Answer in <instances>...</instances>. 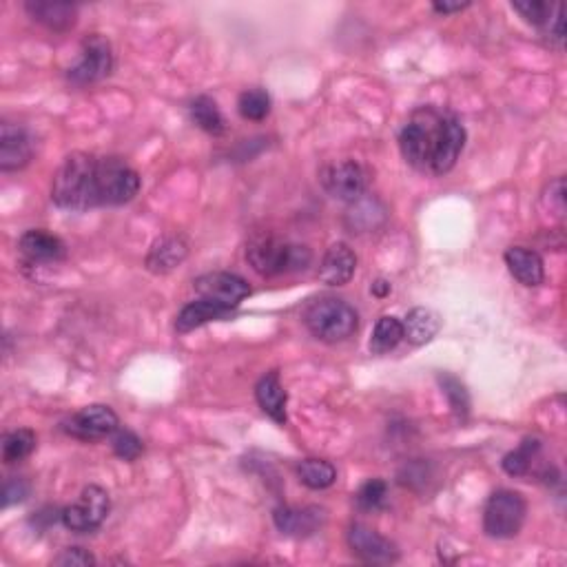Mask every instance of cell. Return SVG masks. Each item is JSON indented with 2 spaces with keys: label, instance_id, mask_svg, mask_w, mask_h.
<instances>
[{
  "label": "cell",
  "instance_id": "cell-1",
  "mask_svg": "<svg viewBox=\"0 0 567 567\" xmlns=\"http://www.w3.org/2000/svg\"><path fill=\"white\" fill-rule=\"evenodd\" d=\"M140 187V173L127 160L76 151L54 173L51 200L65 211H91L129 204Z\"/></svg>",
  "mask_w": 567,
  "mask_h": 567
},
{
  "label": "cell",
  "instance_id": "cell-2",
  "mask_svg": "<svg viewBox=\"0 0 567 567\" xmlns=\"http://www.w3.org/2000/svg\"><path fill=\"white\" fill-rule=\"evenodd\" d=\"M466 147V127L455 111L437 105L415 109L399 133L401 156L412 169L441 178L455 169Z\"/></svg>",
  "mask_w": 567,
  "mask_h": 567
},
{
  "label": "cell",
  "instance_id": "cell-3",
  "mask_svg": "<svg viewBox=\"0 0 567 567\" xmlns=\"http://www.w3.org/2000/svg\"><path fill=\"white\" fill-rule=\"evenodd\" d=\"M246 262L257 275L280 277L306 271L313 262V253L308 246L288 242L275 233L257 231L246 244Z\"/></svg>",
  "mask_w": 567,
  "mask_h": 567
},
{
  "label": "cell",
  "instance_id": "cell-4",
  "mask_svg": "<svg viewBox=\"0 0 567 567\" xmlns=\"http://www.w3.org/2000/svg\"><path fill=\"white\" fill-rule=\"evenodd\" d=\"M304 324L319 342L337 344L357 333L359 315L342 297L324 295L306 306Z\"/></svg>",
  "mask_w": 567,
  "mask_h": 567
},
{
  "label": "cell",
  "instance_id": "cell-5",
  "mask_svg": "<svg viewBox=\"0 0 567 567\" xmlns=\"http://www.w3.org/2000/svg\"><path fill=\"white\" fill-rule=\"evenodd\" d=\"M528 517V503L521 492L497 490L483 510V532L492 539H514Z\"/></svg>",
  "mask_w": 567,
  "mask_h": 567
},
{
  "label": "cell",
  "instance_id": "cell-6",
  "mask_svg": "<svg viewBox=\"0 0 567 567\" xmlns=\"http://www.w3.org/2000/svg\"><path fill=\"white\" fill-rule=\"evenodd\" d=\"M116 58H113V47L102 34H91L82 40L80 58L76 65L67 69V80L74 87L96 85V82L111 76Z\"/></svg>",
  "mask_w": 567,
  "mask_h": 567
},
{
  "label": "cell",
  "instance_id": "cell-7",
  "mask_svg": "<svg viewBox=\"0 0 567 567\" xmlns=\"http://www.w3.org/2000/svg\"><path fill=\"white\" fill-rule=\"evenodd\" d=\"M109 510L111 501L107 490L100 486H87L80 492L76 503L63 508V519H60V523L76 534H89L96 532L100 525L105 523Z\"/></svg>",
  "mask_w": 567,
  "mask_h": 567
},
{
  "label": "cell",
  "instance_id": "cell-8",
  "mask_svg": "<svg viewBox=\"0 0 567 567\" xmlns=\"http://www.w3.org/2000/svg\"><path fill=\"white\" fill-rule=\"evenodd\" d=\"M319 184L339 202H357L368 189V171L357 160H337L319 171Z\"/></svg>",
  "mask_w": 567,
  "mask_h": 567
},
{
  "label": "cell",
  "instance_id": "cell-9",
  "mask_svg": "<svg viewBox=\"0 0 567 567\" xmlns=\"http://www.w3.org/2000/svg\"><path fill=\"white\" fill-rule=\"evenodd\" d=\"M118 415L105 404H91L74 412L69 419L63 421V432L78 441L94 443L111 437L118 430Z\"/></svg>",
  "mask_w": 567,
  "mask_h": 567
},
{
  "label": "cell",
  "instance_id": "cell-10",
  "mask_svg": "<svg viewBox=\"0 0 567 567\" xmlns=\"http://www.w3.org/2000/svg\"><path fill=\"white\" fill-rule=\"evenodd\" d=\"M193 291L198 293L202 300L218 302L222 306L237 308L242 300L251 295V286L246 284L244 277L235 273H204L193 282Z\"/></svg>",
  "mask_w": 567,
  "mask_h": 567
},
{
  "label": "cell",
  "instance_id": "cell-11",
  "mask_svg": "<svg viewBox=\"0 0 567 567\" xmlns=\"http://www.w3.org/2000/svg\"><path fill=\"white\" fill-rule=\"evenodd\" d=\"M348 548L359 561L373 563V565H388L399 561V548L397 545L381 536L379 532L366 528L362 523H353L346 534Z\"/></svg>",
  "mask_w": 567,
  "mask_h": 567
},
{
  "label": "cell",
  "instance_id": "cell-12",
  "mask_svg": "<svg viewBox=\"0 0 567 567\" xmlns=\"http://www.w3.org/2000/svg\"><path fill=\"white\" fill-rule=\"evenodd\" d=\"M34 158V140L23 125L3 120L0 125V171L12 173L25 169Z\"/></svg>",
  "mask_w": 567,
  "mask_h": 567
},
{
  "label": "cell",
  "instance_id": "cell-13",
  "mask_svg": "<svg viewBox=\"0 0 567 567\" xmlns=\"http://www.w3.org/2000/svg\"><path fill=\"white\" fill-rule=\"evenodd\" d=\"M275 528L293 539H306L324 528L326 510L319 505H304V508H293V505H280L273 510Z\"/></svg>",
  "mask_w": 567,
  "mask_h": 567
},
{
  "label": "cell",
  "instance_id": "cell-14",
  "mask_svg": "<svg viewBox=\"0 0 567 567\" xmlns=\"http://www.w3.org/2000/svg\"><path fill=\"white\" fill-rule=\"evenodd\" d=\"M18 253L27 264H51L67 257V244L43 229L25 231L18 240Z\"/></svg>",
  "mask_w": 567,
  "mask_h": 567
},
{
  "label": "cell",
  "instance_id": "cell-15",
  "mask_svg": "<svg viewBox=\"0 0 567 567\" xmlns=\"http://www.w3.org/2000/svg\"><path fill=\"white\" fill-rule=\"evenodd\" d=\"M25 12L34 23L47 27L49 32H69L78 20V7L63 0H29L25 3Z\"/></svg>",
  "mask_w": 567,
  "mask_h": 567
},
{
  "label": "cell",
  "instance_id": "cell-16",
  "mask_svg": "<svg viewBox=\"0 0 567 567\" xmlns=\"http://www.w3.org/2000/svg\"><path fill=\"white\" fill-rule=\"evenodd\" d=\"M357 271V255L346 242H335L328 246V251L319 264V280L328 286H344Z\"/></svg>",
  "mask_w": 567,
  "mask_h": 567
},
{
  "label": "cell",
  "instance_id": "cell-17",
  "mask_svg": "<svg viewBox=\"0 0 567 567\" xmlns=\"http://www.w3.org/2000/svg\"><path fill=\"white\" fill-rule=\"evenodd\" d=\"M189 255V242L182 235H162L160 240L151 244L147 253V271L153 275H167L175 271Z\"/></svg>",
  "mask_w": 567,
  "mask_h": 567
},
{
  "label": "cell",
  "instance_id": "cell-18",
  "mask_svg": "<svg viewBox=\"0 0 567 567\" xmlns=\"http://www.w3.org/2000/svg\"><path fill=\"white\" fill-rule=\"evenodd\" d=\"M503 257H505V266H508V271L512 273L514 280L528 288L543 284L545 264L539 253L525 249V246H510Z\"/></svg>",
  "mask_w": 567,
  "mask_h": 567
},
{
  "label": "cell",
  "instance_id": "cell-19",
  "mask_svg": "<svg viewBox=\"0 0 567 567\" xmlns=\"http://www.w3.org/2000/svg\"><path fill=\"white\" fill-rule=\"evenodd\" d=\"M235 308L229 306H222L218 302H211V300H200L198 302H191L182 308L175 317V331L178 333H191L195 328H200L209 322H220V319H231L233 317Z\"/></svg>",
  "mask_w": 567,
  "mask_h": 567
},
{
  "label": "cell",
  "instance_id": "cell-20",
  "mask_svg": "<svg viewBox=\"0 0 567 567\" xmlns=\"http://www.w3.org/2000/svg\"><path fill=\"white\" fill-rule=\"evenodd\" d=\"M255 399H257V404H260V408L266 412V415L275 421V424H280V426L286 424V421H288V415H286L288 395H286V390L282 386V379H280V373H277V370H271V373H266L264 377H260V381H257V386H255Z\"/></svg>",
  "mask_w": 567,
  "mask_h": 567
},
{
  "label": "cell",
  "instance_id": "cell-21",
  "mask_svg": "<svg viewBox=\"0 0 567 567\" xmlns=\"http://www.w3.org/2000/svg\"><path fill=\"white\" fill-rule=\"evenodd\" d=\"M439 331H441V315L426 306L412 308L404 322V339H408V342L415 346L428 344L430 339L437 337Z\"/></svg>",
  "mask_w": 567,
  "mask_h": 567
},
{
  "label": "cell",
  "instance_id": "cell-22",
  "mask_svg": "<svg viewBox=\"0 0 567 567\" xmlns=\"http://www.w3.org/2000/svg\"><path fill=\"white\" fill-rule=\"evenodd\" d=\"M189 116L193 120V125L202 129L204 133H209V136H222L226 131V120L222 116L218 102L209 96L193 98L189 105Z\"/></svg>",
  "mask_w": 567,
  "mask_h": 567
},
{
  "label": "cell",
  "instance_id": "cell-23",
  "mask_svg": "<svg viewBox=\"0 0 567 567\" xmlns=\"http://www.w3.org/2000/svg\"><path fill=\"white\" fill-rule=\"evenodd\" d=\"M297 479L311 490H326L337 481V470L326 459H304L297 463Z\"/></svg>",
  "mask_w": 567,
  "mask_h": 567
},
{
  "label": "cell",
  "instance_id": "cell-24",
  "mask_svg": "<svg viewBox=\"0 0 567 567\" xmlns=\"http://www.w3.org/2000/svg\"><path fill=\"white\" fill-rule=\"evenodd\" d=\"M401 339H404V322H399L395 315L379 317L373 337H370V353L386 355L401 344Z\"/></svg>",
  "mask_w": 567,
  "mask_h": 567
},
{
  "label": "cell",
  "instance_id": "cell-25",
  "mask_svg": "<svg viewBox=\"0 0 567 567\" xmlns=\"http://www.w3.org/2000/svg\"><path fill=\"white\" fill-rule=\"evenodd\" d=\"M539 452H541V441L536 437H525L519 448H514L503 457L501 466L510 477H523V474H528L532 470Z\"/></svg>",
  "mask_w": 567,
  "mask_h": 567
},
{
  "label": "cell",
  "instance_id": "cell-26",
  "mask_svg": "<svg viewBox=\"0 0 567 567\" xmlns=\"http://www.w3.org/2000/svg\"><path fill=\"white\" fill-rule=\"evenodd\" d=\"M36 448V432L29 428H16L3 437V461L7 466L32 455Z\"/></svg>",
  "mask_w": 567,
  "mask_h": 567
},
{
  "label": "cell",
  "instance_id": "cell-27",
  "mask_svg": "<svg viewBox=\"0 0 567 567\" xmlns=\"http://www.w3.org/2000/svg\"><path fill=\"white\" fill-rule=\"evenodd\" d=\"M237 111L244 120L251 122H262L268 113H271V96L262 87L246 89L237 98Z\"/></svg>",
  "mask_w": 567,
  "mask_h": 567
},
{
  "label": "cell",
  "instance_id": "cell-28",
  "mask_svg": "<svg viewBox=\"0 0 567 567\" xmlns=\"http://www.w3.org/2000/svg\"><path fill=\"white\" fill-rule=\"evenodd\" d=\"M388 499V486L384 479H370L366 481L362 488L357 490L355 494V501H357V508L364 510V512H377L386 505Z\"/></svg>",
  "mask_w": 567,
  "mask_h": 567
},
{
  "label": "cell",
  "instance_id": "cell-29",
  "mask_svg": "<svg viewBox=\"0 0 567 567\" xmlns=\"http://www.w3.org/2000/svg\"><path fill=\"white\" fill-rule=\"evenodd\" d=\"M439 384L443 388V395H446L450 401L452 412H455V415L461 419L466 417L470 412V397H468L466 386H463L461 381L452 375H439Z\"/></svg>",
  "mask_w": 567,
  "mask_h": 567
},
{
  "label": "cell",
  "instance_id": "cell-30",
  "mask_svg": "<svg viewBox=\"0 0 567 567\" xmlns=\"http://www.w3.org/2000/svg\"><path fill=\"white\" fill-rule=\"evenodd\" d=\"M111 448H113V452H116V457H120L122 461H136L142 455L144 443L136 435V432L118 428L111 435Z\"/></svg>",
  "mask_w": 567,
  "mask_h": 567
},
{
  "label": "cell",
  "instance_id": "cell-31",
  "mask_svg": "<svg viewBox=\"0 0 567 567\" xmlns=\"http://www.w3.org/2000/svg\"><path fill=\"white\" fill-rule=\"evenodd\" d=\"M514 12H519L528 23L545 29L550 23L556 5L543 3V0H523V3H512Z\"/></svg>",
  "mask_w": 567,
  "mask_h": 567
},
{
  "label": "cell",
  "instance_id": "cell-32",
  "mask_svg": "<svg viewBox=\"0 0 567 567\" xmlns=\"http://www.w3.org/2000/svg\"><path fill=\"white\" fill-rule=\"evenodd\" d=\"M29 492H32V486L29 481L23 477H9L3 486V508H9L14 503H23Z\"/></svg>",
  "mask_w": 567,
  "mask_h": 567
},
{
  "label": "cell",
  "instance_id": "cell-33",
  "mask_svg": "<svg viewBox=\"0 0 567 567\" xmlns=\"http://www.w3.org/2000/svg\"><path fill=\"white\" fill-rule=\"evenodd\" d=\"M96 556L91 554L89 550L85 548H67L63 550V554H58L56 559H54V565H80V567H85V565H96Z\"/></svg>",
  "mask_w": 567,
  "mask_h": 567
},
{
  "label": "cell",
  "instance_id": "cell-34",
  "mask_svg": "<svg viewBox=\"0 0 567 567\" xmlns=\"http://www.w3.org/2000/svg\"><path fill=\"white\" fill-rule=\"evenodd\" d=\"M550 211H554L556 215H563L565 213V182L563 178H556L550 184Z\"/></svg>",
  "mask_w": 567,
  "mask_h": 567
},
{
  "label": "cell",
  "instance_id": "cell-35",
  "mask_svg": "<svg viewBox=\"0 0 567 567\" xmlns=\"http://www.w3.org/2000/svg\"><path fill=\"white\" fill-rule=\"evenodd\" d=\"M470 3H432V9H435L437 14H443V16H448V14H459L463 12V9H468Z\"/></svg>",
  "mask_w": 567,
  "mask_h": 567
},
{
  "label": "cell",
  "instance_id": "cell-36",
  "mask_svg": "<svg viewBox=\"0 0 567 567\" xmlns=\"http://www.w3.org/2000/svg\"><path fill=\"white\" fill-rule=\"evenodd\" d=\"M390 291H393V286H390V282H386V280H377L373 286H370V293H373L375 297H379V300H384V297H388Z\"/></svg>",
  "mask_w": 567,
  "mask_h": 567
}]
</instances>
